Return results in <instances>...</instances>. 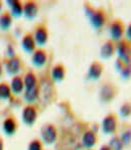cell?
Listing matches in <instances>:
<instances>
[{
	"label": "cell",
	"instance_id": "52a82bcc",
	"mask_svg": "<svg viewBox=\"0 0 131 150\" xmlns=\"http://www.w3.org/2000/svg\"><path fill=\"white\" fill-rule=\"evenodd\" d=\"M33 38L35 43L40 47H42L49 40V30L45 24H38L34 29Z\"/></svg>",
	"mask_w": 131,
	"mask_h": 150
},
{
	"label": "cell",
	"instance_id": "ba28073f",
	"mask_svg": "<svg viewBox=\"0 0 131 150\" xmlns=\"http://www.w3.org/2000/svg\"><path fill=\"white\" fill-rule=\"evenodd\" d=\"M21 117H22V121L26 125L28 126L33 125L34 122L36 121V118H38V110H36L35 106L33 105L25 106L23 110H22Z\"/></svg>",
	"mask_w": 131,
	"mask_h": 150
},
{
	"label": "cell",
	"instance_id": "9a60e30c",
	"mask_svg": "<svg viewBox=\"0 0 131 150\" xmlns=\"http://www.w3.org/2000/svg\"><path fill=\"white\" fill-rule=\"evenodd\" d=\"M21 45L22 48L26 52H33L36 50V43L34 40L33 34V33H26L22 38L21 40Z\"/></svg>",
	"mask_w": 131,
	"mask_h": 150
},
{
	"label": "cell",
	"instance_id": "836d02e7",
	"mask_svg": "<svg viewBox=\"0 0 131 150\" xmlns=\"http://www.w3.org/2000/svg\"><path fill=\"white\" fill-rule=\"evenodd\" d=\"M1 9H2V2L0 1V11H1Z\"/></svg>",
	"mask_w": 131,
	"mask_h": 150
},
{
	"label": "cell",
	"instance_id": "4dcf8cb0",
	"mask_svg": "<svg viewBox=\"0 0 131 150\" xmlns=\"http://www.w3.org/2000/svg\"><path fill=\"white\" fill-rule=\"evenodd\" d=\"M99 150H112V149L110 148L108 144H105V145H102V146L99 148Z\"/></svg>",
	"mask_w": 131,
	"mask_h": 150
},
{
	"label": "cell",
	"instance_id": "2e32d148",
	"mask_svg": "<svg viewBox=\"0 0 131 150\" xmlns=\"http://www.w3.org/2000/svg\"><path fill=\"white\" fill-rule=\"evenodd\" d=\"M20 68H21V61L17 55L10 57L6 63V70L10 75H16L20 71Z\"/></svg>",
	"mask_w": 131,
	"mask_h": 150
},
{
	"label": "cell",
	"instance_id": "d4e9b609",
	"mask_svg": "<svg viewBox=\"0 0 131 150\" xmlns=\"http://www.w3.org/2000/svg\"><path fill=\"white\" fill-rule=\"evenodd\" d=\"M119 113L122 118H128L131 116V101H126L119 108Z\"/></svg>",
	"mask_w": 131,
	"mask_h": 150
},
{
	"label": "cell",
	"instance_id": "1f68e13d",
	"mask_svg": "<svg viewBox=\"0 0 131 150\" xmlns=\"http://www.w3.org/2000/svg\"><path fill=\"white\" fill-rule=\"evenodd\" d=\"M0 150H3V141H2L1 137H0Z\"/></svg>",
	"mask_w": 131,
	"mask_h": 150
},
{
	"label": "cell",
	"instance_id": "ffe728a7",
	"mask_svg": "<svg viewBox=\"0 0 131 150\" xmlns=\"http://www.w3.org/2000/svg\"><path fill=\"white\" fill-rule=\"evenodd\" d=\"M11 91L14 94H20L24 90V84H23V78L20 76H14L11 81L10 85Z\"/></svg>",
	"mask_w": 131,
	"mask_h": 150
},
{
	"label": "cell",
	"instance_id": "d6a6232c",
	"mask_svg": "<svg viewBox=\"0 0 131 150\" xmlns=\"http://www.w3.org/2000/svg\"><path fill=\"white\" fill-rule=\"evenodd\" d=\"M2 75V66H1V63H0V76Z\"/></svg>",
	"mask_w": 131,
	"mask_h": 150
},
{
	"label": "cell",
	"instance_id": "ac0fdd59",
	"mask_svg": "<svg viewBox=\"0 0 131 150\" xmlns=\"http://www.w3.org/2000/svg\"><path fill=\"white\" fill-rule=\"evenodd\" d=\"M40 87L38 85V86H35L34 88L25 90L24 99H25V101H26L27 103H29V105H30L31 103L35 102V101L38 100V97H40Z\"/></svg>",
	"mask_w": 131,
	"mask_h": 150
},
{
	"label": "cell",
	"instance_id": "f546056e",
	"mask_svg": "<svg viewBox=\"0 0 131 150\" xmlns=\"http://www.w3.org/2000/svg\"><path fill=\"white\" fill-rule=\"evenodd\" d=\"M7 54L9 55V59L10 57H15V52H14V48H13L11 45H8L7 47Z\"/></svg>",
	"mask_w": 131,
	"mask_h": 150
},
{
	"label": "cell",
	"instance_id": "30bf717a",
	"mask_svg": "<svg viewBox=\"0 0 131 150\" xmlns=\"http://www.w3.org/2000/svg\"><path fill=\"white\" fill-rule=\"evenodd\" d=\"M47 61V54L45 50L43 48H36L33 52V57H31V62H33V66L38 67V68H41L45 66Z\"/></svg>",
	"mask_w": 131,
	"mask_h": 150
},
{
	"label": "cell",
	"instance_id": "4316f807",
	"mask_svg": "<svg viewBox=\"0 0 131 150\" xmlns=\"http://www.w3.org/2000/svg\"><path fill=\"white\" fill-rule=\"evenodd\" d=\"M27 150H42V141L40 139H33L29 142Z\"/></svg>",
	"mask_w": 131,
	"mask_h": 150
},
{
	"label": "cell",
	"instance_id": "e575fe53",
	"mask_svg": "<svg viewBox=\"0 0 131 150\" xmlns=\"http://www.w3.org/2000/svg\"><path fill=\"white\" fill-rule=\"evenodd\" d=\"M87 150H92V149H87Z\"/></svg>",
	"mask_w": 131,
	"mask_h": 150
},
{
	"label": "cell",
	"instance_id": "5bb4252c",
	"mask_svg": "<svg viewBox=\"0 0 131 150\" xmlns=\"http://www.w3.org/2000/svg\"><path fill=\"white\" fill-rule=\"evenodd\" d=\"M50 77L54 82H62L66 77V68L64 64H57L50 71Z\"/></svg>",
	"mask_w": 131,
	"mask_h": 150
},
{
	"label": "cell",
	"instance_id": "e0dca14e",
	"mask_svg": "<svg viewBox=\"0 0 131 150\" xmlns=\"http://www.w3.org/2000/svg\"><path fill=\"white\" fill-rule=\"evenodd\" d=\"M2 129L7 135H13L17 130V122L13 117H8L3 121Z\"/></svg>",
	"mask_w": 131,
	"mask_h": 150
},
{
	"label": "cell",
	"instance_id": "7c38bea8",
	"mask_svg": "<svg viewBox=\"0 0 131 150\" xmlns=\"http://www.w3.org/2000/svg\"><path fill=\"white\" fill-rule=\"evenodd\" d=\"M115 52H116V45H115L114 41H112L111 40L105 41L102 47H101L100 55L102 59H110V57H113Z\"/></svg>",
	"mask_w": 131,
	"mask_h": 150
},
{
	"label": "cell",
	"instance_id": "83f0119b",
	"mask_svg": "<svg viewBox=\"0 0 131 150\" xmlns=\"http://www.w3.org/2000/svg\"><path fill=\"white\" fill-rule=\"evenodd\" d=\"M121 77L124 80H129L131 78V66H125L124 69L120 71Z\"/></svg>",
	"mask_w": 131,
	"mask_h": 150
},
{
	"label": "cell",
	"instance_id": "d6986e66",
	"mask_svg": "<svg viewBox=\"0 0 131 150\" xmlns=\"http://www.w3.org/2000/svg\"><path fill=\"white\" fill-rule=\"evenodd\" d=\"M9 7L11 9V15L19 17L23 14V4L18 0H9L7 1Z\"/></svg>",
	"mask_w": 131,
	"mask_h": 150
},
{
	"label": "cell",
	"instance_id": "9c48e42d",
	"mask_svg": "<svg viewBox=\"0 0 131 150\" xmlns=\"http://www.w3.org/2000/svg\"><path fill=\"white\" fill-rule=\"evenodd\" d=\"M98 142L97 133L92 129L86 130L82 135V145L87 149H91Z\"/></svg>",
	"mask_w": 131,
	"mask_h": 150
},
{
	"label": "cell",
	"instance_id": "277c9868",
	"mask_svg": "<svg viewBox=\"0 0 131 150\" xmlns=\"http://www.w3.org/2000/svg\"><path fill=\"white\" fill-rule=\"evenodd\" d=\"M125 24L121 19H114L110 23L109 26V33L111 36L112 41H119L123 40V35L125 34Z\"/></svg>",
	"mask_w": 131,
	"mask_h": 150
},
{
	"label": "cell",
	"instance_id": "603a6c76",
	"mask_svg": "<svg viewBox=\"0 0 131 150\" xmlns=\"http://www.w3.org/2000/svg\"><path fill=\"white\" fill-rule=\"evenodd\" d=\"M108 145H109V147L112 150H123V148L125 147L122 140H121L120 136H118V135H114L113 137L110 139L109 144Z\"/></svg>",
	"mask_w": 131,
	"mask_h": 150
},
{
	"label": "cell",
	"instance_id": "4fadbf2b",
	"mask_svg": "<svg viewBox=\"0 0 131 150\" xmlns=\"http://www.w3.org/2000/svg\"><path fill=\"white\" fill-rule=\"evenodd\" d=\"M103 71H104V66L100 62H93L89 67L88 77L94 81L99 80L101 76H102Z\"/></svg>",
	"mask_w": 131,
	"mask_h": 150
},
{
	"label": "cell",
	"instance_id": "7a4b0ae2",
	"mask_svg": "<svg viewBox=\"0 0 131 150\" xmlns=\"http://www.w3.org/2000/svg\"><path fill=\"white\" fill-rule=\"evenodd\" d=\"M116 52L118 54V59H121L126 66H131V42L127 40H123L117 41Z\"/></svg>",
	"mask_w": 131,
	"mask_h": 150
},
{
	"label": "cell",
	"instance_id": "cb8c5ba5",
	"mask_svg": "<svg viewBox=\"0 0 131 150\" xmlns=\"http://www.w3.org/2000/svg\"><path fill=\"white\" fill-rule=\"evenodd\" d=\"M11 97V89L7 83H0V99L6 100Z\"/></svg>",
	"mask_w": 131,
	"mask_h": 150
},
{
	"label": "cell",
	"instance_id": "3957f363",
	"mask_svg": "<svg viewBox=\"0 0 131 150\" xmlns=\"http://www.w3.org/2000/svg\"><path fill=\"white\" fill-rule=\"evenodd\" d=\"M40 136L43 143L47 145L54 144L57 139V130L56 126L52 123H47L42 125L40 129Z\"/></svg>",
	"mask_w": 131,
	"mask_h": 150
},
{
	"label": "cell",
	"instance_id": "8fae6325",
	"mask_svg": "<svg viewBox=\"0 0 131 150\" xmlns=\"http://www.w3.org/2000/svg\"><path fill=\"white\" fill-rule=\"evenodd\" d=\"M38 8H40L38 4L35 1H33V0L25 1L23 4V14L28 19H33L38 15Z\"/></svg>",
	"mask_w": 131,
	"mask_h": 150
},
{
	"label": "cell",
	"instance_id": "484cf974",
	"mask_svg": "<svg viewBox=\"0 0 131 150\" xmlns=\"http://www.w3.org/2000/svg\"><path fill=\"white\" fill-rule=\"evenodd\" d=\"M121 140H122L124 146H128L131 144V129H127L122 133V135L120 136Z\"/></svg>",
	"mask_w": 131,
	"mask_h": 150
},
{
	"label": "cell",
	"instance_id": "7402d4cb",
	"mask_svg": "<svg viewBox=\"0 0 131 150\" xmlns=\"http://www.w3.org/2000/svg\"><path fill=\"white\" fill-rule=\"evenodd\" d=\"M11 24H12V15L8 11H5L0 15V28L2 30H7Z\"/></svg>",
	"mask_w": 131,
	"mask_h": 150
},
{
	"label": "cell",
	"instance_id": "8992f818",
	"mask_svg": "<svg viewBox=\"0 0 131 150\" xmlns=\"http://www.w3.org/2000/svg\"><path fill=\"white\" fill-rule=\"evenodd\" d=\"M118 89L112 83H105L100 90V100L104 103H109L117 96Z\"/></svg>",
	"mask_w": 131,
	"mask_h": 150
},
{
	"label": "cell",
	"instance_id": "44dd1931",
	"mask_svg": "<svg viewBox=\"0 0 131 150\" xmlns=\"http://www.w3.org/2000/svg\"><path fill=\"white\" fill-rule=\"evenodd\" d=\"M23 84L25 90L31 89V88L38 86V78H36V75L33 71H28V73L25 74L23 78Z\"/></svg>",
	"mask_w": 131,
	"mask_h": 150
},
{
	"label": "cell",
	"instance_id": "6da1fadb",
	"mask_svg": "<svg viewBox=\"0 0 131 150\" xmlns=\"http://www.w3.org/2000/svg\"><path fill=\"white\" fill-rule=\"evenodd\" d=\"M85 12L89 17L90 23L95 29H100L105 25L107 21V15L104 9L93 8L89 4H85Z\"/></svg>",
	"mask_w": 131,
	"mask_h": 150
},
{
	"label": "cell",
	"instance_id": "5b68a950",
	"mask_svg": "<svg viewBox=\"0 0 131 150\" xmlns=\"http://www.w3.org/2000/svg\"><path fill=\"white\" fill-rule=\"evenodd\" d=\"M102 131L105 134H115L118 128V118L116 114L109 113L102 120V125H101Z\"/></svg>",
	"mask_w": 131,
	"mask_h": 150
},
{
	"label": "cell",
	"instance_id": "f1b7e54d",
	"mask_svg": "<svg viewBox=\"0 0 131 150\" xmlns=\"http://www.w3.org/2000/svg\"><path fill=\"white\" fill-rule=\"evenodd\" d=\"M125 36H126L125 40H127L128 41L131 42V22L128 24V26L125 29Z\"/></svg>",
	"mask_w": 131,
	"mask_h": 150
}]
</instances>
